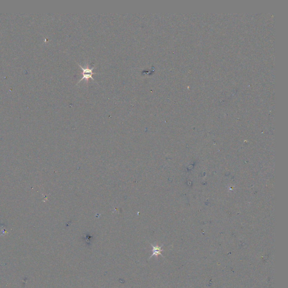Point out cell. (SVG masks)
<instances>
[{"label": "cell", "mask_w": 288, "mask_h": 288, "mask_svg": "<svg viewBox=\"0 0 288 288\" xmlns=\"http://www.w3.org/2000/svg\"><path fill=\"white\" fill-rule=\"evenodd\" d=\"M151 246H152V256L150 257L149 258L148 260H149L151 258H152L153 256H158L159 255H160L161 256L163 257V258L164 257L163 256L162 254V252L164 251V249H163L162 247H163V245L161 246H153L152 244H150Z\"/></svg>", "instance_id": "2"}, {"label": "cell", "mask_w": 288, "mask_h": 288, "mask_svg": "<svg viewBox=\"0 0 288 288\" xmlns=\"http://www.w3.org/2000/svg\"><path fill=\"white\" fill-rule=\"evenodd\" d=\"M78 65L80 67L81 69L82 70V77L80 79V81H78V83L80 82H81L82 80H88L89 78H91V79H92L93 80H95L94 78L92 77V75H96V74H97V73H93V72H92V70H93V69H94L93 67H91V68H89L88 65H87L86 68H84V67H82L80 65H79V64H78Z\"/></svg>", "instance_id": "1"}]
</instances>
